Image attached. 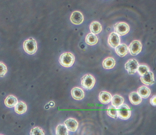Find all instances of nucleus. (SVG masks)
Listing matches in <instances>:
<instances>
[{"label": "nucleus", "instance_id": "obj_28", "mask_svg": "<svg viewBox=\"0 0 156 135\" xmlns=\"http://www.w3.org/2000/svg\"><path fill=\"white\" fill-rule=\"evenodd\" d=\"M150 103L151 105L153 106H155L156 105V95L152 96L150 100Z\"/></svg>", "mask_w": 156, "mask_h": 135}, {"label": "nucleus", "instance_id": "obj_22", "mask_svg": "<svg viewBox=\"0 0 156 135\" xmlns=\"http://www.w3.org/2000/svg\"><path fill=\"white\" fill-rule=\"evenodd\" d=\"M85 41L88 45L93 46L96 45L98 42V38L95 34L90 33L87 35L85 38Z\"/></svg>", "mask_w": 156, "mask_h": 135}, {"label": "nucleus", "instance_id": "obj_13", "mask_svg": "<svg viewBox=\"0 0 156 135\" xmlns=\"http://www.w3.org/2000/svg\"><path fill=\"white\" fill-rule=\"evenodd\" d=\"M112 94L107 91H101L99 94V100L102 104L107 105L111 101Z\"/></svg>", "mask_w": 156, "mask_h": 135}, {"label": "nucleus", "instance_id": "obj_19", "mask_svg": "<svg viewBox=\"0 0 156 135\" xmlns=\"http://www.w3.org/2000/svg\"><path fill=\"white\" fill-rule=\"evenodd\" d=\"M137 93L141 98L146 99L150 96L151 91L148 87L145 86H142L137 89Z\"/></svg>", "mask_w": 156, "mask_h": 135}, {"label": "nucleus", "instance_id": "obj_20", "mask_svg": "<svg viewBox=\"0 0 156 135\" xmlns=\"http://www.w3.org/2000/svg\"><path fill=\"white\" fill-rule=\"evenodd\" d=\"M15 111L18 114H23L26 112L27 110V106L23 102H19L15 105Z\"/></svg>", "mask_w": 156, "mask_h": 135}, {"label": "nucleus", "instance_id": "obj_23", "mask_svg": "<svg viewBox=\"0 0 156 135\" xmlns=\"http://www.w3.org/2000/svg\"><path fill=\"white\" fill-rule=\"evenodd\" d=\"M56 134L58 135H68V129L63 124H59L56 129Z\"/></svg>", "mask_w": 156, "mask_h": 135}, {"label": "nucleus", "instance_id": "obj_26", "mask_svg": "<svg viewBox=\"0 0 156 135\" xmlns=\"http://www.w3.org/2000/svg\"><path fill=\"white\" fill-rule=\"evenodd\" d=\"M30 134L31 135H44L45 133L41 128L39 127H35L31 129Z\"/></svg>", "mask_w": 156, "mask_h": 135}, {"label": "nucleus", "instance_id": "obj_1", "mask_svg": "<svg viewBox=\"0 0 156 135\" xmlns=\"http://www.w3.org/2000/svg\"><path fill=\"white\" fill-rule=\"evenodd\" d=\"M75 58L72 53L66 52L61 55L59 59V63L62 66L66 67L72 66L74 63Z\"/></svg>", "mask_w": 156, "mask_h": 135}, {"label": "nucleus", "instance_id": "obj_15", "mask_svg": "<svg viewBox=\"0 0 156 135\" xmlns=\"http://www.w3.org/2000/svg\"><path fill=\"white\" fill-rule=\"evenodd\" d=\"M18 103V99L12 95H9L5 100V104L8 108H13Z\"/></svg>", "mask_w": 156, "mask_h": 135}, {"label": "nucleus", "instance_id": "obj_3", "mask_svg": "<svg viewBox=\"0 0 156 135\" xmlns=\"http://www.w3.org/2000/svg\"><path fill=\"white\" fill-rule=\"evenodd\" d=\"M117 115L123 120H126L130 117L132 110L127 105L123 104L117 108Z\"/></svg>", "mask_w": 156, "mask_h": 135}, {"label": "nucleus", "instance_id": "obj_6", "mask_svg": "<svg viewBox=\"0 0 156 135\" xmlns=\"http://www.w3.org/2000/svg\"><path fill=\"white\" fill-rule=\"evenodd\" d=\"M142 50V44L140 41L135 40L133 41L129 47V51L131 55L136 56L138 55Z\"/></svg>", "mask_w": 156, "mask_h": 135}, {"label": "nucleus", "instance_id": "obj_17", "mask_svg": "<svg viewBox=\"0 0 156 135\" xmlns=\"http://www.w3.org/2000/svg\"><path fill=\"white\" fill-rule=\"evenodd\" d=\"M90 30L91 33L94 34H98L101 32V25L98 22H92L90 26Z\"/></svg>", "mask_w": 156, "mask_h": 135}, {"label": "nucleus", "instance_id": "obj_11", "mask_svg": "<svg viewBox=\"0 0 156 135\" xmlns=\"http://www.w3.org/2000/svg\"><path fill=\"white\" fill-rule=\"evenodd\" d=\"M64 124L68 130L71 132H75L78 129L79 123L75 119L69 118L64 122Z\"/></svg>", "mask_w": 156, "mask_h": 135}, {"label": "nucleus", "instance_id": "obj_5", "mask_svg": "<svg viewBox=\"0 0 156 135\" xmlns=\"http://www.w3.org/2000/svg\"><path fill=\"white\" fill-rule=\"evenodd\" d=\"M114 30L115 33L119 36H124L129 31V25L125 23H119L114 25Z\"/></svg>", "mask_w": 156, "mask_h": 135}, {"label": "nucleus", "instance_id": "obj_9", "mask_svg": "<svg viewBox=\"0 0 156 135\" xmlns=\"http://www.w3.org/2000/svg\"><path fill=\"white\" fill-rule=\"evenodd\" d=\"M70 20L72 23L75 25H80L83 22L84 18L83 15L80 11H76L72 12Z\"/></svg>", "mask_w": 156, "mask_h": 135}, {"label": "nucleus", "instance_id": "obj_16", "mask_svg": "<svg viewBox=\"0 0 156 135\" xmlns=\"http://www.w3.org/2000/svg\"><path fill=\"white\" fill-rule=\"evenodd\" d=\"M129 99L131 103L133 105H138L142 102V98L138 93L133 92L129 95Z\"/></svg>", "mask_w": 156, "mask_h": 135}, {"label": "nucleus", "instance_id": "obj_25", "mask_svg": "<svg viewBox=\"0 0 156 135\" xmlns=\"http://www.w3.org/2000/svg\"><path fill=\"white\" fill-rule=\"evenodd\" d=\"M149 71H150L149 67L146 65H139L137 67V71L140 76H142Z\"/></svg>", "mask_w": 156, "mask_h": 135}, {"label": "nucleus", "instance_id": "obj_4", "mask_svg": "<svg viewBox=\"0 0 156 135\" xmlns=\"http://www.w3.org/2000/svg\"><path fill=\"white\" fill-rule=\"evenodd\" d=\"M96 83L95 78L90 74L85 75L81 79V86L87 90H90L94 87Z\"/></svg>", "mask_w": 156, "mask_h": 135}, {"label": "nucleus", "instance_id": "obj_24", "mask_svg": "<svg viewBox=\"0 0 156 135\" xmlns=\"http://www.w3.org/2000/svg\"><path fill=\"white\" fill-rule=\"evenodd\" d=\"M107 114L109 116L115 119L118 116L117 108L112 105H111L109 106L108 109L107 110Z\"/></svg>", "mask_w": 156, "mask_h": 135}, {"label": "nucleus", "instance_id": "obj_2", "mask_svg": "<svg viewBox=\"0 0 156 135\" xmlns=\"http://www.w3.org/2000/svg\"><path fill=\"white\" fill-rule=\"evenodd\" d=\"M23 46L24 51L29 55H33L37 51V43L36 40L32 37L25 41Z\"/></svg>", "mask_w": 156, "mask_h": 135}, {"label": "nucleus", "instance_id": "obj_12", "mask_svg": "<svg viewBox=\"0 0 156 135\" xmlns=\"http://www.w3.org/2000/svg\"><path fill=\"white\" fill-rule=\"evenodd\" d=\"M72 97L75 100H80L84 98L85 94L84 91L80 87H75L72 89L71 91Z\"/></svg>", "mask_w": 156, "mask_h": 135}, {"label": "nucleus", "instance_id": "obj_8", "mask_svg": "<svg viewBox=\"0 0 156 135\" xmlns=\"http://www.w3.org/2000/svg\"><path fill=\"white\" fill-rule=\"evenodd\" d=\"M141 82L146 85L150 86L154 83V74L151 71H149L140 77Z\"/></svg>", "mask_w": 156, "mask_h": 135}, {"label": "nucleus", "instance_id": "obj_10", "mask_svg": "<svg viewBox=\"0 0 156 135\" xmlns=\"http://www.w3.org/2000/svg\"><path fill=\"white\" fill-rule=\"evenodd\" d=\"M120 37L118 34L115 32H112L109 36L108 43L109 45L112 48H115L120 44Z\"/></svg>", "mask_w": 156, "mask_h": 135}, {"label": "nucleus", "instance_id": "obj_27", "mask_svg": "<svg viewBox=\"0 0 156 135\" xmlns=\"http://www.w3.org/2000/svg\"><path fill=\"white\" fill-rule=\"evenodd\" d=\"M7 72V68L6 65L2 62H0V77H3L5 76Z\"/></svg>", "mask_w": 156, "mask_h": 135}, {"label": "nucleus", "instance_id": "obj_18", "mask_svg": "<svg viewBox=\"0 0 156 135\" xmlns=\"http://www.w3.org/2000/svg\"><path fill=\"white\" fill-rule=\"evenodd\" d=\"M115 61L112 57H108L105 59L103 62V66L105 69H111L115 66Z\"/></svg>", "mask_w": 156, "mask_h": 135}, {"label": "nucleus", "instance_id": "obj_14", "mask_svg": "<svg viewBox=\"0 0 156 135\" xmlns=\"http://www.w3.org/2000/svg\"><path fill=\"white\" fill-rule=\"evenodd\" d=\"M115 52L120 57H124L128 54L129 49L125 44H120L115 48Z\"/></svg>", "mask_w": 156, "mask_h": 135}, {"label": "nucleus", "instance_id": "obj_21", "mask_svg": "<svg viewBox=\"0 0 156 135\" xmlns=\"http://www.w3.org/2000/svg\"><path fill=\"white\" fill-rule=\"evenodd\" d=\"M111 101L112 105L117 108L121 105H123L124 102V99L122 96L118 94H115L114 96H112Z\"/></svg>", "mask_w": 156, "mask_h": 135}, {"label": "nucleus", "instance_id": "obj_7", "mask_svg": "<svg viewBox=\"0 0 156 135\" xmlns=\"http://www.w3.org/2000/svg\"><path fill=\"white\" fill-rule=\"evenodd\" d=\"M138 62L135 59L129 60L125 64V68L129 74L133 75L136 73L139 65Z\"/></svg>", "mask_w": 156, "mask_h": 135}]
</instances>
